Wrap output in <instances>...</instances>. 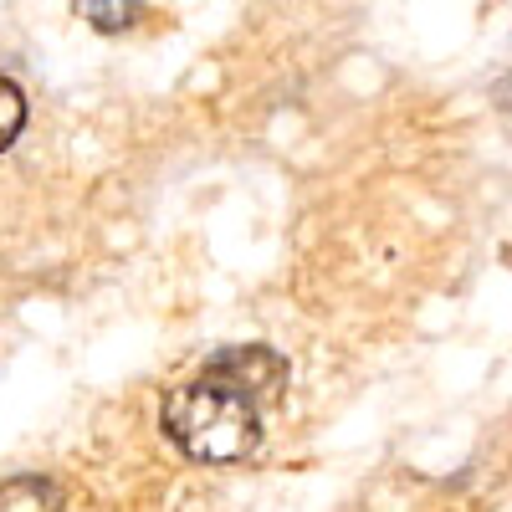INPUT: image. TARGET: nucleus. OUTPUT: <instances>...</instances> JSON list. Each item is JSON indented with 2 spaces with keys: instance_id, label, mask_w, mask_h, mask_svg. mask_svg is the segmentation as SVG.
<instances>
[{
  "instance_id": "f03ea898",
  "label": "nucleus",
  "mask_w": 512,
  "mask_h": 512,
  "mask_svg": "<svg viewBox=\"0 0 512 512\" xmlns=\"http://www.w3.org/2000/svg\"><path fill=\"white\" fill-rule=\"evenodd\" d=\"M205 374L221 379V384H231V390H241L251 405H272V400H282V390H287V359H282L277 349H267V344L226 349V354H216V359L205 364Z\"/></svg>"
},
{
  "instance_id": "20e7f679",
  "label": "nucleus",
  "mask_w": 512,
  "mask_h": 512,
  "mask_svg": "<svg viewBox=\"0 0 512 512\" xmlns=\"http://www.w3.org/2000/svg\"><path fill=\"white\" fill-rule=\"evenodd\" d=\"M72 11H77L82 21H88L93 31H103V36L134 31V26H139V16H144L139 0H72Z\"/></svg>"
},
{
  "instance_id": "7ed1b4c3",
  "label": "nucleus",
  "mask_w": 512,
  "mask_h": 512,
  "mask_svg": "<svg viewBox=\"0 0 512 512\" xmlns=\"http://www.w3.org/2000/svg\"><path fill=\"white\" fill-rule=\"evenodd\" d=\"M0 512H62V487L41 472H21L0 482Z\"/></svg>"
},
{
  "instance_id": "39448f33",
  "label": "nucleus",
  "mask_w": 512,
  "mask_h": 512,
  "mask_svg": "<svg viewBox=\"0 0 512 512\" xmlns=\"http://www.w3.org/2000/svg\"><path fill=\"white\" fill-rule=\"evenodd\" d=\"M21 128H26V98H21L16 82L0 72V154L21 139Z\"/></svg>"
},
{
  "instance_id": "f257e3e1",
  "label": "nucleus",
  "mask_w": 512,
  "mask_h": 512,
  "mask_svg": "<svg viewBox=\"0 0 512 512\" xmlns=\"http://www.w3.org/2000/svg\"><path fill=\"white\" fill-rule=\"evenodd\" d=\"M164 436L200 466H231L262 446V405L221 379H190L164 400Z\"/></svg>"
}]
</instances>
